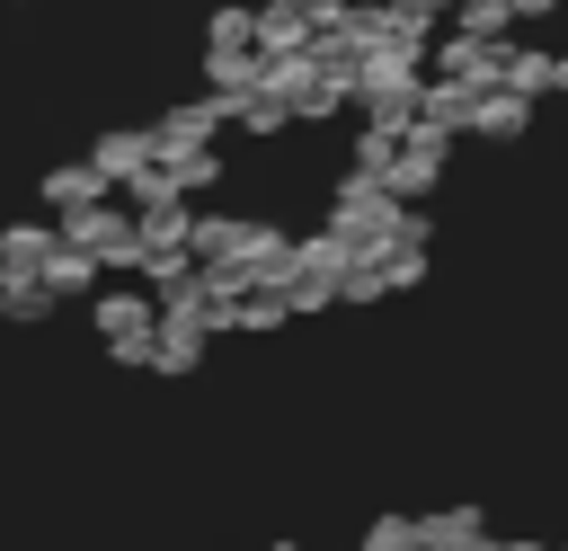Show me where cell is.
Returning a JSON list of instances; mask_svg holds the SVG:
<instances>
[{
    "instance_id": "cell-1",
    "label": "cell",
    "mask_w": 568,
    "mask_h": 551,
    "mask_svg": "<svg viewBox=\"0 0 568 551\" xmlns=\"http://www.w3.org/2000/svg\"><path fill=\"white\" fill-rule=\"evenodd\" d=\"M399 213H408V204H399V196H390L382 178H355V169H346V178L328 187V231H337V240H346L355 258L390 249V240H399Z\"/></svg>"
},
{
    "instance_id": "cell-2",
    "label": "cell",
    "mask_w": 568,
    "mask_h": 551,
    "mask_svg": "<svg viewBox=\"0 0 568 551\" xmlns=\"http://www.w3.org/2000/svg\"><path fill=\"white\" fill-rule=\"evenodd\" d=\"M417 89H426V62H417V53L373 44V53L355 62V116H364V124H417Z\"/></svg>"
},
{
    "instance_id": "cell-3",
    "label": "cell",
    "mask_w": 568,
    "mask_h": 551,
    "mask_svg": "<svg viewBox=\"0 0 568 551\" xmlns=\"http://www.w3.org/2000/svg\"><path fill=\"white\" fill-rule=\"evenodd\" d=\"M53 231H62L71 249H89L106 276H142V231H133V204L98 196V204H71V213H53Z\"/></svg>"
},
{
    "instance_id": "cell-4",
    "label": "cell",
    "mask_w": 568,
    "mask_h": 551,
    "mask_svg": "<svg viewBox=\"0 0 568 551\" xmlns=\"http://www.w3.org/2000/svg\"><path fill=\"white\" fill-rule=\"evenodd\" d=\"M89 329L106 338V355L124 364V373H142V355H151V329H160V293L133 276V284H106V293H89Z\"/></svg>"
},
{
    "instance_id": "cell-5",
    "label": "cell",
    "mask_w": 568,
    "mask_h": 551,
    "mask_svg": "<svg viewBox=\"0 0 568 551\" xmlns=\"http://www.w3.org/2000/svg\"><path fill=\"white\" fill-rule=\"evenodd\" d=\"M444 169H453V133L408 124V133H399V160H390V178H382V187H390L399 204H426V196L444 187Z\"/></svg>"
},
{
    "instance_id": "cell-6",
    "label": "cell",
    "mask_w": 568,
    "mask_h": 551,
    "mask_svg": "<svg viewBox=\"0 0 568 551\" xmlns=\"http://www.w3.org/2000/svg\"><path fill=\"white\" fill-rule=\"evenodd\" d=\"M426 71H435V80H462V89H488V80L506 71V36L444 27V36H435V53H426Z\"/></svg>"
},
{
    "instance_id": "cell-7",
    "label": "cell",
    "mask_w": 568,
    "mask_h": 551,
    "mask_svg": "<svg viewBox=\"0 0 568 551\" xmlns=\"http://www.w3.org/2000/svg\"><path fill=\"white\" fill-rule=\"evenodd\" d=\"M222 124H231V98L204 89V98L160 107V116H151V142H160V160H169V151H204V142H222Z\"/></svg>"
},
{
    "instance_id": "cell-8",
    "label": "cell",
    "mask_w": 568,
    "mask_h": 551,
    "mask_svg": "<svg viewBox=\"0 0 568 551\" xmlns=\"http://www.w3.org/2000/svg\"><path fill=\"white\" fill-rule=\"evenodd\" d=\"M89 160H98V178L124 196L142 169H160V142H151V124H106V133L89 142Z\"/></svg>"
},
{
    "instance_id": "cell-9",
    "label": "cell",
    "mask_w": 568,
    "mask_h": 551,
    "mask_svg": "<svg viewBox=\"0 0 568 551\" xmlns=\"http://www.w3.org/2000/svg\"><path fill=\"white\" fill-rule=\"evenodd\" d=\"M204 347H213V329H195V320L160 311V329H151V355H142V373H160V382H186V373L204 364Z\"/></svg>"
},
{
    "instance_id": "cell-10",
    "label": "cell",
    "mask_w": 568,
    "mask_h": 551,
    "mask_svg": "<svg viewBox=\"0 0 568 551\" xmlns=\"http://www.w3.org/2000/svg\"><path fill=\"white\" fill-rule=\"evenodd\" d=\"M417 542L426 551H497V524H488V507H426Z\"/></svg>"
},
{
    "instance_id": "cell-11",
    "label": "cell",
    "mask_w": 568,
    "mask_h": 551,
    "mask_svg": "<svg viewBox=\"0 0 568 551\" xmlns=\"http://www.w3.org/2000/svg\"><path fill=\"white\" fill-rule=\"evenodd\" d=\"M470 133H479V142H524V133H532V98H515L506 80H488V89L470 98Z\"/></svg>"
},
{
    "instance_id": "cell-12",
    "label": "cell",
    "mask_w": 568,
    "mask_h": 551,
    "mask_svg": "<svg viewBox=\"0 0 568 551\" xmlns=\"http://www.w3.org/2000/svg\"><path fill=\"white\" fill-rule=\"evenodd\" d=\"M36 196H44V213H71V204H98V196H115V187H106L98 160L80 151V160H53V169L36 178Z\"/></svg>"
},
{
    "instance_id": "cell-13",
    "label": "cell",
    "mask_w": 568,
    "mask_h": 551,
    "mask_svg": "<svg viewBox=\"0 0 568 551\" xmlns=\"http://www.w3.org/2000/svg\"><path fill=\"white\" fill-rule=\"evenodd\" d=\"M497 80H506L515 98H532V107H541V98L559 89V53H550V44H515V36H506V71H497Z\"/></svg>"
},
{
    "instance_id": "cell-14",
    "label": "cell",
    "mask_w": 568,
    "mask_h": 551,
    "mask_svg": "<svg viewBox=\"0 0 568 551\" xmlns=\"http://www.w3.org/2000/svg\"><path fill=\"white\" fill-rule=\"evenodd\" d=\"M257 80H266V53H257V44H204V89L240 98V89H257Z\"/></svg>"
},
{
    "instance_id": "cell-15",
    "label": "cell",
    "mask_w": 568,
    "mask_h": 551,
    "mask_svg": "<svg viewBox=\"0 0 568 551\" xmlns=\"http://www.w3.org/2000/svg\"><path fill=\"white\" fill-rule=\"evenodd\" d=\"M470 98H479V89H462V80H435V71H426V89H417V124H435V133H453V142H462V133H470Z\"/></svg>"
},
{
    "instance_id": "cell-16",
    "label": "cell",
    "mask_w": 568,
    "mask_h": 551,
    "mask_svg": "<svg viewBox=\"0 0 568 551\" xmlns=\"http://www.w3.org/2000/svg\"><path fill=\"white\" fill-rule=\"evenodd\" d=\"M231 124H240V133H257V142H275V133L293 124V98H284L275 80H257V89H240V98H231Z\"/></svg>"
},
{
    "instance_id": "cell-17",
    "label": "cell",
    "mask_w": 568,
    "mask_h": 551,
    "mask_svg": "<svg viewBox=\"0 0 568 551\" xmlns=\"http://www.w3.org/2000/svg\"><path fill=\"white\" fill-rule=\"evenodd\" d=\"M53 222H0V276H44V258H53Z\"/></svg>"
},
{
    "instance_id": "cell-18",
    "label": "cell",
    "mask_w": 568,
    "mask_h": 551,
    "mask_svg": "<svg viewBox=\"0 0 568 551\" xmlns=\"http://www.w3.org/2000/svg\"><path fill=\"white\" fill-rule=\"evenodd\" d=\"M62 311V293L44 284V276H0V320L9 329H36V320H53Z\"/></svg>"
},
{
    "instance_id": "cell-19",
    "label": "cell",
    "mask_w": 568,
    "mask_h": 551,
    "mask_svg": "<svg viewBox=\"0 0 568 551\" xmlns=\"http://www.w3.org/2000/svg\"><path fill=\"white\" fill-rule=\"evenodd\" d=\"M98 276H106V267H98L89 249H71V240H53V258H44V284H53L62 302H89V293H98Z\"/></svg>"
},
{
    "instance_id": "cell-20",
    "label": "cell",
    "mask_w": 568,
    "mask_h": 551,
    "mask_svg": "<svg viewBox=\"0 0 568 551\" xmlns=\"http://www.w3.org/2000/svg\"><path fill=\"white\" fill-rule=\"evenodd\" d=\"M160 169H169V196H186V204H195L204 187H222V142H204V151H169Z\"/></svg>"
},
{
    "instance_id": "cell-21",
    "label": "cell",
    "mask_w": 568,
    "mask_h": 551,
    "mask_svg": "<svg viewBox=\"0 0 568 551\" xmlns=\"http://www.w3.org/2000/svg\"><path fill=\"white\" fill-rule=\"evenodd\" d=\"M399 133H408V124H355V160H346V169H355V178H390Z\"/></svg>"
},
{
    "instance_id": "cell-22",
    "label": "cell",
    "mask_w": 568,
    "mask_h": 551,
    "mask_svg": "<svg viewBox=\"0 0 568 551\" xmlns=\"http://www.w3.org/2000/svg\"><path fill=\"white\" fill-rule=\"evenodd\" d=\"M355 551H426V542H417V515H373L355 533Z\"/></svg>"
},
{
    "instance_id": "cell-23",
    "label": "cell",
    "mask_w": 568,
    "mask_h": 551,
    "mask_svg": "<svg viewBox=\"0 0 568 551\" xmlns=\"http://www.w3.org/2000/svg\"><path fill=\"white\" fill-rule=\"evenodd\" d=\"M453 27H470V36H515V9H506V0H462Z\"/></svg>"
},
{
    "instance_id": "cell-24",
    "label": "cell",
    "mask_w": 568,
    "mask_h": 551,
    "mask_svg": "<svg viewBox=\"0 0 568 551\" xmlns=\"http://www.w3.org/2000/svg\"><path fill=\"white\" fill-rule=\"evenodd\" d=\"M204 44H257V9H213L204 18Z\"/></svg>"
},
{
    "instance_id": "cell-25",
    "label": "cell",
    "mask_w": 568,
    "mask_h": 551,
    "mask_svg": "<svg viewBox=\"0 0 568 551\" xmlns=\"http://www.w3.org/2000/svg\"><path fill=\"white\" fill-rule=\"evenodd\" d=\"M506 9H515V27H541V18L559 9V0H506Z\"/></svg>"
},
{
    "instance_id": "cell-26",
    "label": "cell",
    "mask_w": 568,
    "mask_h": 551,
    "mask_svg": "<svg viewBox=\"0 0 568 551\" xmlns=\"http://www.w3.org/2000/svg\"><path fill=\"white\" fill-rule=\"evenodd\" d=\"M257 9H293V18H320L328 0H257Z\"/></svg>"
},
{
    "instance_id": "cell-27",
    "label": "cell",
    "mask_w": 568,
    "mask_h": 551,
    "mask_svg": "<svg viewBox=\"0 0 568 551\" xmlns=\"http://www.w3.org/2000/svg\"><path fill=\"white\" fill-rule=\"evenodd\" d=\"M417 9H426V18H453V9H462V0H417Z\"/></svg>"
},
{
    "instance_id": "cell-28",
    "label": "cell",
    "mask_w": 568,
    "mask_h": 551,
    "mask_svg": "<svg viewBox=\"0 0 568 551\" xmlns=\"http://www.w3.org/2000/svg\"><path fill=\"white\" fill-rule=\"evenodd\" d=\"M497 551H550V542H497Z\"/></svg>"
},
{
    "instance_id": "cell-29",
    "label": "cell",
    "mask_w": 568,
    "mask_h": 551,
    "mask_svg": "<svg viewBox=\"0 0 568 551\" xmlns=\"http://www.w3.org/2000/svg\"><path fill=\"white\" fill-rule=\"evenodd\" d=\"M266 551H302V542H266Z\"/></svg>"
},
{
    "instance_id": "cell-30",
    "label": "cell",
    "mask_w": 568,
    "mask_h": 551,
    "mask_svg": "<svg viewBox=\"0 0 568 551\" xmlns=\"http://www.w3.org/2000/svg\"><path fill=\"white\" fill-rule=\"evenodd\" d=\"M559 89H568V53H559Z\"/></svg>"
},
{
    "instance_id": "cell-31",
    "label": "cell",
    "mask_w": 568,
    "mask_h": 551,
    "mask_svg": "<svg viewBox=\"0 0 568 551\" xmlns=\"http://www.w3.org/2000/svg\"><path fill=\"white\" fill-rule=\"evenodd\" d=\"M550 551H568V542H550Z\"/></svg>"
}]
</instances>
